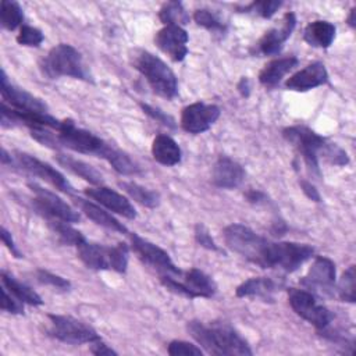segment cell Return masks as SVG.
<instances>
[{"instance_id":"obj_1","label":"cell","mask_w":356,"mask_h":356,"mask_svg":"<svg viewBox=\"0 0 356 356\" xmlns=\"http://www.w3.org/2000/svg\"><path fill=\"white\" fill-rule=\"evenodd\" d=\"M188 331L192 338L211 355L249 356L252 350L248 342L229 325L192 320L188 323Z\"/></svg>"},{"instance_id":"obj_2","label":"cell","mask_w":356,"mask_h":356,"mask_svg":"<svg viewBox=\"0 0 356 356\" xmlns=\"http://www.w3.org/2000/svg\"><path fill=\"white\" fill-rule=\"evenodd\" d=\"M134 67L145 76L154 93L165 99H174L178 95V82L172 70L157 56L146 50H138L134 54Z\"/></svg>"},{"instance_id":"obj_3","label":"cell","mask_w":356,"mask_h":356,"mask_svg":"<svg viewBox=\"0 0 356 356\" xmlns=\"http://www.w3.org/2000/svg\"><path fill=\"white\" fill-rule=\"evenodd\" d=\"M40 68L49 78L71 76L92 82V75L81 53L71 44L60 43L50 49L47 56L42 60Z\"/></svg>"},{"instance_id":"obj_4","label":"cell","mask_w":356,"mask_h":356,"mask_svg":"<svg viewBox=\"0 0 356 356\" xmlns=\"http://www.w3.org/2000/svg\"><path fill=\"white\" fill-rule=\"evenodd\" d=\"M58 147H67L83 154H95L104 160H110L115 147L104 142L95 134L79 128L72 120H63L56 131Z\"/></svg>"},{"instance_id":"obj_5","label":"cell","mask_w":356,"mask_h":356,"mask_svg":"<svg viewBox=\"0 0 356 356\" xmlns=\"http://www.w3.org/2000/svg\"><path fill=\"white\" fill-rule=\"evenodd\" d=\"M78 248V257L81 261L93 270H114L125 273L128 267L129 249L127 243H117L115 246H106L83 241Z\"/></svg>"},{"instance_id":"obj_6","label":"cell","mask_w":356,"mask_h":356,"mask_svg":"<svg viewBox=\"0 0 356 356\" xmlns=\"http://www.w3.org/2000/svg\"><path fill=\"white\" fill-rule=\"evenodd\" d=\"M314 249L306 243L296 242H271L268 241L263 256V268H281L292 273L307 261Z\"/></svg>"},{"instance_id":"obj_7","label":"cell","mask_w":356,"mask_h":356,"mask_svg":"<svg viewBox=\"0 0 356 356\" xmlns=\"http://www.w3.org/2000/svg\"><path fill=\"white\" fill-rule=\"evenodd\" d=\"M224 242L225 245L243 259L261 266L263 254L267 238L256 234L253 229L243 224H231L224 228Z\"/></svg>"},{"instance_id":"obj_8","label":"cell","mask_w":356,"mask_h":356,"mask_svg":"<svg viewBox=\"0 0 356 356\" xmlns=\"http://www.w3.org/2000/svg\"><path fill=\"white\" fill-rule=\"evenodd\" d=\"M282 136L288 143H291L303 157V161L309 167V170L316 174L317 177L320 175V167H318V156L321 154L324 146H325V139L312 131L307 127H288L282 131Z\"/></svg>"},{"instance_id":"obj_9","label":"cell","mask_w":356,"mask_h":356,"mask_svg":"<svg viewBox=\"0 0 356 356\" xmlns=\"http://www.w3.org/2000/svg\"><path fill=\"white\" fill-rule=\"evenodd\" d=\"M160 281L167 289L186 298H211L217 291L213 278L197 268L186 271L184 281L171 275H160Z\"/></svg>"},{"instance_id":"obj_10","label":"cell","mask_w":356,"mask_h":356,"mask_svg":"<svg viewBox=\"0 0 356 356\" xmlns=\"http://www.w3.org/2000/svg\"><path fill=\"white\" fill-rule=\"evenodd\" d=\"M47 317L50 320L49 335L61 342L81 345L92 343L100 339V335L90 325L81 320L60 314H49Z\"/></svg>"},{"instance_id":"obj_11","label":"cell","mask_w":356,"mask_h":356,"mask_svg":"<svg viewBox=\"0 0 356 356\" xmlns=\"http://www.w3.org/2000/svg\"><path fill=\"white\" fill-rule=\"evenodd\" d=\"M288 299L293 312L303 320L313 324L316 328H327L334 318L332 313L325 306L318 303L314 295L309 291L289 288Z\"/></svg>"},{"instance_id":"obj_12","label":"cell","mask_w":356,"mask_h":356,"mask_svg":"<svg viewBox=\"0 0 356 356\" xmlns=\"http://www.w3.org/2000/svg\"><path fill=\"white\" fill-rule=\"evenodd\" d=\"M131 248L145 264L157 270L160 275L179 277L182 274V271L172 263L170 254L164 249L139 236L138 234L131 235Z\"/></svg>"},{"instance_id":"obj_13","label":"cell","mask_w":356,"mask_h":356,"mask_svg":"<svg viewBox=\"0 0 356 356\" xmlns=\"http://www.w3.org/2000/svg\"><path fill=\"white\" fill-rule=\"evenodd\" d=\"M32 192L35 193V207L39 213H42L47 220L57 218L67 222H78L79 213L75 211L70 204H67L60 196L56 193L42 188L38 184H28Z\"/></svg>"},{"instance_id":"obj_14","label":"cell","mask_w":356,"mask_h":356,"mask_svg":"<svg viewBox=\"0 0 356 356\" xmlns=\"http://www.w3.org/2000/svg\"><path fill=\"white\" fill-rule=\"evenodd\" d=\"M14 161L26 174L49 182L50 185H53L58 191H63L65 193H72L74 192L72 185L67 181V178L60 171L53 168L50 164L36 159L35 156H31V154L24 153V152H17L15 156H14Z\"/></svg>"},{"instance_id":"obj_15","label":"cell","mask_w":356,"mask_h":356,"mask_svg":"<svg viewBox=\"0 0 356 356\" xmlns=\"http://www.w3.org/2000/svg\"><path fill=\"white\" fill-rule=\"evenodd\" d=\"M220 107L196 102L186 106L181 113V127L189 134H202L207 131L220 117Z\"/></svg>"},{"instance_id":"obj_16","label":"cell","mask_w":356,"mask_h":356,"mask_svg":"<svg viewBox=\"0 0 356 356\" xmlns=\"http://www.w3.org/2000/svg\"><path fill=\"white\" fill-rule=\"evenodd\" d=\"M302 285L321 295H334L335 285V264L325 256L314 259L307 274L302 278Z\"/></svg>"},{"instance_id":"obj_17","label":"cell","mask_w":356,"mask_h":356,"mask_svg":"<svg viewBox=\"0 0 356 356\" xmlns=\"http://www.w3.org/2000/svg\"><path fill=\"white\" fill-rule=\"evenodd\" d=\"M1 97L3 103H8L10 107L19 111H31V113H47V106L32 93L26 92L22 88L11 83L1 70Z\"/></svg>"},{"instance_id":"obj_18","label":"cell","mask_w":356,"mask_h":356,"mask_svg":"<svg viewBox=\"0 0 356 356\" xmlns=\"http://www.w3.org/2000/svg\"><path fill=\"white\" fill-rule=\"evenodd\" d=\"M188 39L186 31L178 25H165L154 36L157 47L174 61H182L186 57Z\"/></svg>"},{"instance_id":"obj_19","label":"cell","mask_w":356,"mask_h":356,"mask_svg":"<svg viewBox=\"0 0 356 356\" xmlns=\"http://www.w3.org/2000/svg\"><path fill=\"white\" fill-rule=\"evenodd\" d=\"M296 25V17L293 13H286L281 18V21L268 29L257 42V51L264 56H271L278 53L286 39L291 36L292 31Z\"/></svg>"},{"instance_id":"obj_20","label":"cell","mask_w":356,"mask_h":356,"mask_svg":"<svg viewBox=\"0 0 356 356\" xmlns=\"http://www.w3.org/2000/svg\"><path fill=\"white\" fill-rule=\"evenodd\" d=\"M85 193L90 199H93L97 203H100L102 206H104L106 209H108L125 218L132 220L136 217V210L132 206V203L125 196H122L121 193H118L110 188L99 185L96 188L85 189Z\"/></svg>"},{"instance_id":"obj_21","label":"cell","mask_w":356,"mask_h":356,"mask_svg":"<svg viewBox=\"0 0 356 356\" xmlns=\"http://www.w3.org/2000/svg\"><path fill=\"white\" fill-rule=\"evenodd\" d=\"M327 81H328V72L324 64L320 61H314L306 65L305 68L299 70L293 75H291L286 79L285 86L291 90L306 92L313 88L324 85Z\"/></svg>"},{"instance_id":"obj_22","label":"cell","mask_w":356,"mask_h":356,"mask_svg":"<svg viewBox=\"0 0 356 356\" xmlns=\"http://www.w3.org/2000/svg\"><path fill=\"white\" fill-rule=\"evenodd\" d=\"M245 179V171L235 160L221 156L213 167V182L218 188L234 189L238 188Z\"/></svg>"},{"instance_id":"obj_23","label":"cell","mask_w":356,"mask_h":356,"mask_svg":"<svg viewBox=\"0 0 356 356\" xmlns=\"http://www.w3.org/2000/svg\"><path fill=\"white\" fill-rule=\"evenodd\" d=\"M278 284L268 277H253L243 281L235 291L238 298H260L263 300L271 302L274 293L278 291Z\"/></svg>"},{"instance_id":"obj_24","label":"cell","mask_w":356,"mask_h":356,"mask_svg":"<svg viewBox=\"0 0 356 356\" xmlns=\"http://www.w3.org/2000/svg\"><path fill=\"white\" fill-rule=\"evenodd\" d=\"M296 65H298V58L293 56L274 58L263 67V70L259 74V81L266 88H274Z\"/></svg>"},{"instance_id":"obj_25","label":"cell","mask_w":356,"mask_h":356,"mask_svg":"<svg viewBox=\"0 0 356 356\" xmlns=\"http://www.w3.org/2000/svg\"><path fill=\"white\" fill-rule=\"evenodd\" d=\"M153 159L167 167L175 165L181 161L182 152L178 143L168 135H157L152 143Z\"/></svg>"},{"instance_id":"obj_26","label":"cell","mask_w":356,"mask_h":356,"mask_svg":"<svg viewBox=\"0 0 356 356\" xmlns=\"http://www.w3.org/2000/svg\"><path fill=\"white\" fill-rule=\"evenodd\" d=\"M335 25L328 21H313L306 25L303 31V39L313 47L327 49L335 39Z\"/></svg>"},{"instance_id":"obj_27","label":"cell","mask_w":356,"mask_h":356,"mask_svg":"<svg viewBox=\"0 0 356 356\" xmlns=\"http://www.w3.org/2000/svg\"><path fill=\"white\" fill-rule=\"evenodd\" d=\"M75 203L79 206V209L86 214V217H89L93 222L111 229V231H117L121 234H127L128 229L125 225H122L117 218H114L111 214H108L104 209H102L100 206L89 202V200H83L81 197H74Z\"/></svg>"},{"instance_id":"obj_28","label":"cell","mask_w":356,"mask_h":356,"mask_svg":"<svg viewBox=\"0 0 356 356\" xmlns=\"http://www.w3.org/2000/svg\"><path fill=\"white\" fill-rule=\"evenodd\" d=\"M56 160L61 167L67 168L68 171L81 177L82 179L90 182L92 185H102L103 184V175L93 165H90V164H88L82 160H78L72 156L61 154V153L56 156Z\"/></svg>"},{"instance_id":"obj_29","label":"cell","mask_w":356,"mask_h":356,"mask_svg":"<svg viewBox=\"0 0 356 356\" xmlns=\"http://www.w3.org/2000/svg\"><path fill=\"white\" fill-rule=\"evenodd\" d=\"M1 282H3V286L7 288L21 302H25V303L33 305V306H39L43 303L40 296L33 289H31L29 286H26L22 282H19L17 278H14L11 274H8L6 271H1Z\"/></svg>"},{"instance_id":"obj_30","label":"cell","mask_w":356,"mask_h":356,"mask_svg":"<svg viewBox=\"0 0 356 356\" xmlns=\"http://www.w3.org/2000/svg\"><path fill=\"white\" fill-rule=\"evenodd\" d=\"M120 186L134 199L136 200L138 203L146 206V207H156L159 206L160 203V196L157 192L152 191V189H147L142 185H138L135 182H127V181H122L120 182Z\"/></svg>"},{"instance_id":"obj_31","label":"cell","mask_w":356,"mask_h":356,"mask_svg":"<svg viewBox=\"0 0 356 356\" xmlns=\"http://www.w3.org/2000/svg\"><path fill=\"white\" fill-rule=\"evenodd\" d=\"M159 18L165 25H185L189 22V15L181 1L164 3L159 11Z\"/></svg>"},{"instance_id":"obj_32","label":"cell","mask_w":356,"mask_h":356,"mask_svg":"<svg viewBox=\"0 0 356 356\" xmlns=\"http://www.w3.org/2000/svg\"><path fill=\"white\" fill-rule=\"evenodd\" d=\"M49 225L51 227V229L57 234L58 239L61 243L64 245H71V246H79L85 239V236L82 235V232H79L78 229H75L74 227H71V222L63 221V220H57V218H51L47 220Z\"/></svg>"},{"instance_id":"obj_33","label":"cell","mask_w":356,"mask_h":356,"mask_svg":"<svg viewBox=\"0 0 356 356\" xmlns=\"http://www.w3.org/2000/svg\"><path fill=\"white\" fill-rule=\"evenodd\" d=\"M24 13L21 6L17 1L11 0H3L0 7V21L3 28L7 31H14L22 24Z\"/></svg>"},{"instance_id":"obj_34","label":"cell","mask_w":356,"mask_h":356,"mask_svg":"<svg viewBox=\"0 0 356 356\" xmlns=\"http://www.w3.org/2000/svg\"><path fill=\"white\" fill-rule=\"evenodd\" d=\"M337 293L343 302H355V266H349L342 274L338 282Z\"/></svg>"},{"instance_id":"obj_35","label":"cell","mask_w":356,"mask_h":356,"mask_svg":"<svg viewBox=\"0 0 356 356\" xmlns=\"http://www.w3.org/2000/svg\"><path fill=\"white\" fill-rule=\"evenodd\" d=\"M193 19L199 26H203L209 31H222L224 29L222 21L214 13H211L210 10H206V8L196 10L193 14Z\"/></svg>"},{"instance_id":"obj_36","label":"cell","mask_w":356,"mask_h":356,"mask_svg":"<svg viewBox=\"0 0 356 356\" xmlns=\"http://www.w3.org/2000/svg\"><path fill=\"white\" fill-rule=\"evenodd\" d=\"M282 6V1H277V0H263V1H253L249 6H246L243 10L246 13H254L263 18H270L273 17L277 10Z\"/></svg>"},{"instance_id":"obj_37","label":"cell","mask_w":356,"mask_h":356,"mask_svg":"<svg viewBox=\"0 0 356 356\" xmlns=\"http://www.w3.org/2000/svg\"><path fill=\"white\" fill-rule=\"evenodd\" d=\"M44 36L40 29L31 26V25H22L19 29V33L17 35V42L22 46H39L43 42Z\"/></svg>"},{"instance_id":"obj_38","label":"cell","mask_w":356,"mask_h":356,"mask_svg":"<svg viewBox=\"0 0 356 356\" xmlns=\"http://www.w3.org/2000/svg\"><path fill=\"white\" fill-rule=\"evenodd\" d=\"M171 356H202L203 350L196 345L186 341H171L167 348Z\"/></svg>"},{"instance_id":"obj_39","label":"cell","mask_w":356,"mask_h":356,"mask_svg":"<svg viewBox=\"0 0 356 356\" xmlns=\"http://www.w3.org/2000/svg\"><path fill=\"white\" fill-rule=\"evenodd\" d=\"M321 154L325 157L328 163L334 165H345L349 163L346 152L339 146H337L335 143H325Z\"/></svg>"},{"instance_id":"obj_40","label":"cell","mask_w":356,"mask_h":356,"mask_svg":"<svg viewBox=\"0 0 356 356\" xmlns=\"http://www.w3.org/2000/svg\"><path fill=\"white\" fill-rule=\"evenodd\" d=\"M24 302L15 298L7 288L1 289V309L11 314H22L24 313Z\"/></svg>"},{"instance_id":"obj_41","label":"cell","mask_w":356,"mask_h":356,"mask_svg":"<svg viewBox=\"0 0 356 356\" xmlns=\"http://www.w3.org/2000/svg\"><path fill=\"white\" fill-rule=\"evenodd\" d=\"M36 278H38L39 282L46 284V285H51V286L58 288V289H68L70 288V281L68 280H65L60 275L51 274L49 271H44V270H38Z\"/></svg>"},{"instance_id":"obj_42","label":"cell","mask_w":356,"mask_h":356,"mask_svg":"<svg viewBox=\"0 0 356 356\" xmlns=\"http://www.w3.org/2000/svg\"><path fill=\"white\" fill-rule=\"evenodd\" d=\"M140 108L143 110V113H146L149 117H152L153 120L161 122L163 125L168 127V128H175V121L171 115L165 114L164 111H161L160 108L157 107H153L150 104H145V103H140Z\"/></svg>"},{"instance_id":"obj_43","label":"cell","mask_w":356,"mask_h":356,"mask_svg":"<svg viewBox=\"0 0 356 356\" xmlns=\"http://www.w3.org/2000/svg\"><path fill=\"white\" fill-rule=\"evenodd\" d=\"M195 238L197 241V243L206 249L210 250H217V245L214 243L213 238L210 236L209 231L206 229V227H203L202 224H197L195 228Z\"/></svg>"},{"instance_id":"obj_44","label":"cell","mask_w":356,"mask_h":356,"mask_svg":"<svg viewBox=\"0 0 356 356\" xmlns=\"http://www.w3.org/2000/svg\"><path fill=\"white\" fill-rule=\"evenodd\" d=\"M90 350H92V353H95V355H97V356H103V355H117V352L113 350L108 345H106V343L102 341V338L90 343Z\"/></svg>"},{"instance_id":"obj_45","label":"cell","mask_w":356,"mask_h":356,"mask_svg":"<svg viewBox=\"0 0 356 356\" xmlns=\"http://www.w3.org/2000/svg\"><path fill=\"white\" fill-rule=\"evenodd\" d=\"M1 241H3V243L8 248V250H10L15 257H22V254L19 253V250L15 248V243H14V241H13L11 234H10L4 227L1 228Z\"/></svg>"},{"instance_id":"obj_46","label":"cell","mask_w":356,"mask_h":356,"mask_svg":"<svg viewBox=\"0 0 356 356\" xmlns=\"http://www.w3.org/2000/svg\"><path fill=\"white\" fill-rule=\"evenodd\" d=\"M300 186L302 191L306 193V196L314 202H320V195L317 192V189L314 188V185H312V182L309 181H300Z\"/></svg>"},{"instance_id":"obj_47","label":"cell","mask_w":356,"mask_h":356,"mask_svg":"<svg viewBox=\"0 0 356 356\" xmlns=\"http://www.w3.org/2000/svg\"><path fill=\"white\" fill-rule=\"evenodd\" d=\"M246 197H248V200H249V202H252V203H259L260 200L266 199V196H264V193H263V192H260V191H254V189L249 191V192L246 193Z\"/></svg>"},{"instance_id":"obj_48","label":"cell","mask_w":356,"mask_h":356,"mask_svg":"<svg viewBox=\"0 0 356 356\" xmlns=\"http://www.w3.org/2000/svg\"><path fill=\"white\" fill-rule=\"evenodd\" d=\"M238 89H239V92H241L243 96H248V95H249V79L243 76V78L239 81V83H238Z\"/></svg>"},{"instance_id":"obj_49","label":"cell","mask_w":356,"mask_h":356,"mask_svg":"<svg viewBox=\"0 0 356 356\" xmlns=\"http://www.w3.org/2000/svg\"><path fill=\"white\" fill-rule=\"evenodd\" d=\"M348 22H349V25H350L352 28L356 26V8H352V10H350V14H349V17H348Z\"/></svg>"}]
</instances>
